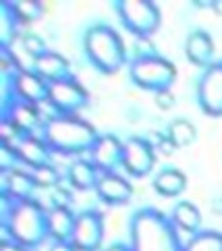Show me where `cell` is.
Segmentation results:
<instances>
[{
  "label": "cell",
  "instance_id": "1",
  "mask_svg": "<svg viewBox=\"0 0 222 251\" xmlns=\"http://www.w3.org/2000/svg\"><path fill=\"white\" fill-rule=\"evenodd\" d=\"M131 251H183L179 228L156 208H141L131 216L129 224Z\"/></svg>",
  "mask_w": 222,
  "mask_h": 251
},
{
  "label": "cell",
  "instance_id": "2",
  "mask_svg": "<svg viewBox=\"0 0 222 251\" xmlns=\"http://www.w3.org/2000/svg\"><path fill=\"white\" fill-rule=\"evenodd\" d=\"M98 131L77 114H60L44 125V141L58 154H83L92 151L98 141Z\"/></svg>",
  "mask_w": 222,
  "mask_h": 251
},
{
  "label": "cell",
  "instance_id": "3",
  "mask_svg": "<svg viewBox=\"0 0 222 251\" xmlns=\"http://www.w3.org/2000/svg\"><path fill=\"white\" fill-rule=\"evenodd\" d=\"M4 226L11 232L15 243L29 249L50 237V212L33 200L11 201L6 205Z\"/></svg>",
  "mask_w": 222,
  "mask_h": 251
},
{
  "label": "cell",
  "instance_id": "4",
  "mask_svg": "<svg viewBox=\"0 0 222 251\" xmlns=\"http://www.w3.org/2000/svg\"><path fill=\"white\" fill-rule=\"evenodd\" d=\"M83 50L92 65L106 75L117 73L127 62L123 38L117 33V29H112L110 25L104 23H96L85 31Z\"/></svg>",
  "mask_w": 222,
  "mask_h": 251
},
{
  "label": "cell",
  "instance_id": "5",
  "mask_svg": "<svg viewBox=\"0 0 222 251\" xmlns=\"http://www.w3.org/2000/svg\"><path fill=\"white\" fill-rule=\"evenodd\" d=\"M129 77L137 87L146 89V92H171L176 79V67L158 54H141L131 60Z\"/></svg>",
  "mask_w": 222,
  "mask_h": 251
},
{
  "label": "cell",
  "instance_id": "6",
  "mask_svg": "<svg viewBox=\"0 0 222 251\" xmlns=\"http://www.w3.org/2000/svg\"><path fill=\"white\" fill-rule=\"evenodd\" d=\"M114 6L123 25L137 38H149L160 27V8L152 0H119Z\"/></svg>",
  "mask_w": 222,
  "mask_h": 251
},
{
  "label": "cell",
  "instance_id": "7",
  "mask_svg": "<svg viewBox=\"0 0 222 251\" xmlns=\"http://www.w3.org/2000/svg\"><path fill=\"white\" fill-rule=\"evenodd\" d=\"M87 100H90V96H87L83 85L75 81L73 77L50 83L48 102L58 114H77L87 106Z\"/></svg>",
  "mask_w": 222,
  "mask_h": 251
},
{
  "label": "cell",
  "instance_id": "8",
  "mask_svg": "<svg viewBox=\"0 0 222 251\" xmlns=\"http://www.w3.org/2000/svg\"><path fill=\"white\" fill-rule=\"evenodd\" d=\"M197 102L208 116H222V60L212 62L199 75Z\"/></svg>",
  "mask_w": 222,
  "mask_h": 251
},
{
  "label": "cell",
  "instance_id": "9",
  "mask_svg": "<svg viewBox=\"0 0 222 251\" xmlns=\"http://www.w3.org/2000/svg\"><path fill=\"white\" fill-rule=\"evenodd\" d=\"M156 164L154 143L144 137H129L123 143V168L131 176H146Z\"/></svg>",
  "mask_w": 222,
  "mask_h": 251
},
{
  "label": "cell",
  "instance_id": "10",
  "mask_svg": "<svg viewBox=\"0 0 222 251\" xmlns=\"http://www.w3.org/2000/svg\"><path fill=\"white\" fill-rule=\"evenodd\" d=\"M104 241V220L96 210H85L77 214L71 243L77 251H98Z\"/></svg>",
  "mask_w": 222,
  "mask_h": 251
},
{
  "label": "cell",
  "instance_id": "11",
  "mask_svg": "<svg viewBox=\"0 0 222 251\" xmlns=\"http://www.w3.org/2000/svg\"><path fill=\"white\" fill-rule=\"evenodd\" d=\"M11 87H13V98L23 102H29L33 106H40L48 100L50 83L42 79L33 71H17L11 77Z\"/></svg>",
  "mask_w": 222,
  "mask_h": 251
},
{
  "label": "cell",
  "instance_id": "12",
  "mask_svg": "<svg viewBox=\"0 0 222 251\" xmlns=\"http://www.w3.org/2000/svg\"><path fill=\"white\" fill-rule=\"evenodd\" d=\"M123 143L117 135H100L92 150V162L102 175H108L117 166H123Z\"/></svg>",
  "mask_w": 222,
  "mask_h": 251
},
{
  "label": "cell",
  "instance_id": "13",
  "mask_svg": "<svg viewBox=\"0 0 222 251\" xmlns=\"http://www.w3.org/2000/svg\"><path fill=\"white\" fill-rule=\"evenodd\" d=\"M2 121L11 123L21 135H33V129L42 121V112H40V106H33L29 102H23L15 98L8 104V108L2 112Z\"/></svg>",
  "mask_w": 222,
  "mask_h": 251
},
{
  "label": "cell",
  "instance_id": "14",
  "mask_svg": "<svg viewBox=\"0 0 222 251\" xmlns=\"http://www.w3.org/2000/svg\"><path fill=\"white\" fill-rule=\"evenodd\" d=\"M96 193L98 197L104 201V203H110V205H123L131 200L133 195V187L127 178H123L117 173H108V175H102L100 181L96 185Z\"/></svg>",
  "mask_w": 222,
  "mask_h": 251
},
{
  "label": "cell",
  "instance_id": "15",
  "mask_svg": "<svg viewBox=\"0 0 222 251\" xmlns=\"http://www.w3.org/2000/svg\"><path fill=\"white\" fill-rule=\"evenodd\" d=\"M33 73H38L48 83H56L71 77V65L63 54L46 50L42 56L33 60Z\"/></svg>",
  "mask_w": 222,
  "mask_h": 251
},
{
  "label": "cell",
  "instance_id": "16",
  "mask_svg": "<svg viewBox=\"0 0 222 251\" xmlns=\"http://www.w3.org/2000/svg\"><path fill=\"white\" fill-rule=\"evenodd\" d=\"M13 148L17 151V158H19L23 164L31 166V168H40L44 164H48L50 151H52L48 148V143L44 141V137L40 139L35 135H23Z\"/></svg>",
  "mask_w": 222,
  "mask_h": 251
},
{
  "label": "cell",
  "instance_id": "17",
  "mask_svg": "<svg viewBox=\"0 0 222 251\" xmlns=\"http://www.w3.org/2000/svg\"><path fill=\"white\" fill-rule=\"evenodd\" d=\"M185 54L195 67L208 69L214 62V42H212L210 33L201 29L191 31L187 42H185Z\"/></svg>",
  "mask_w": 222,
  "mask_h": 251
},
{
  "label": "cell",
  "instance_id": "18",
  "mask_svg": "<svg viewBox=\"0 0 222 251\" xmlns=\"http://www.w3.org/2000/svg\"><path fill=\"white\" fill-rule=\"evenodd\" d=\"M2 185H4V191L6 197H11L13 201H25V200H31V193L38 185L33 181V175L31 173H25V170H11L2 176Z\"/></svg>",
  "mask_w": 222,
  "mask_h": 251
},
{
  "label": "cell",
  "instance_id": "19",
  "mask_svg": "<svg viewBox=\"0 0 222 251\" xmlns=\"http://www.w3.org/2000/svg\"><path fill=\"white\" fill-rule=\"evenodd\" d=\"M77 216L67 205H54L50 210V237L54 241H71Z\"/></svg>",
  "mask_w": 222,
  "mask_h": 251
},
{
  "label": "cell",
  "instance_id": "20",
  "mask_svg": "<svg viewBox=\"0 0 222 251\" xmlns=\"http://www.w3.org/2000/svg\"><path fill=\"white\" fill-rule=\"evenodd\" d=\"M187 187V176L179 168H164L154 178V189L162 197H176Z\"/></svg>",
  "mask_w": 222,
  "mask_h": 251
},
{
  "label": "cell",
  "instance_id": "21",
  "mask_svg": "<svg viewBox=\"0 0 222 251\" xmlns=\"http://www.w3.org/2000/svg\"><path fill=\"white\" fill-rule=\"evenodd\" d=\"M100 173L94 162H87V160H77V162L71 164L69 168V181L73 187L81 191H87V189H96L98 181H100Z\"/></svg>",
  "mask_w": 222,
  "mask_h": 251
},
{
  "label": "cell",
  "instance_id": "22",
  "mask_svg": "<svg viewBox=\"0 0 222 251\" xmlns=\"http://www.w3.org/2000/svg\"><path fill=\"white\" fill-rule=\"evenodd\" d=\"M171 218H173L174 226L179 230H185V232H189V235L199 232L201 214H199V210L195 208L191 201H179V203H176L173 214H171Z\"/></svg>",
  "mask_w": 222,
  "mask_h": 251
},
{
  "label": "cell",
  "instance_id": "23",
  "mask_svg": "<svg viewBox=\"0 0 222 251\" xmlns=\"http://www.w3.org/2000/svg\"><path fill=\"white\" fill-rule=\"evenodd\" d=\"M195 135H197V131H195V127L189 121L176 119L168 125V137L166 139L171 141L174 148H187L195 141Z\"/></svg>",
  "mask_w": 222,
  "mask_h": 251
},
{
  "label": "cell",
  "instance_id": "24",
  "mask_svg": "<svg viewBox=\"0 0 222 251\" xmlns=\"http://www.w3.org/2000/svg\"><path fill=\"white\" fill-rule=\"evenodd\" d=\"M19 19L15 17L11 2H0V46L2 48H11V44L15 42V31Z\"/></svg>",
  "mask_w": 222,
  "mask_h": 251
},
{
  "label": "cell",
  "instance_id": "25",
  "mask_svg": "<svg viewBox=\"0 0 222 251\" xmlns=\"http://www.w3.org/2000/svg\"><path fill=\"white\" fill-rule=\"evenodd\" d=\"M183 251H222V232L199 230L187 241Z\"/></svg>",
  "mask_w": 222,
  "mask_h": 251
},
{
  "label": "cell",
  "instance_id": "26",
  "mask_svg": "<svg viewBox=\"0 0 222 251\" xmlns=\"http://www.w3.org/2000/svg\"><path fill=\"white\" fill-rule=\"evenodd\" d=\"M11 8H13L15 17L19 19V23L38 21L44 13V6L38 0H15V2H11Z\"/></svg>",
  "mask_w": 222,
  "mask_h": 251
},
{
  "label": "cell",
  "instance_id": "27",
  "mask_svg": "<svg viewBox=\"0 0 222 251\" xmlns=\"http://www.w3.org/2000/svg\"><path fill=\"white\" fill-rule=\"evenodd\" d=\"M33 181L38 187H54L58 183V170L50 164H44L40 168H33Z\"/></svg>",
  "mask_w": 222,
  "mask_h": 251
},
{
  "label": "cell",
  "instance_id": "28",
  "mask_svg": "<svg viewBox=\"0 0 222 251\" xmlns=\"http://www.w3.org/2000/svg\"><path fill=\"white\" fill-rule=\"evenodd\" d=\"M21 46H23V50L27 52L31 58H38V56H42L44 52H46V44H44V40L40 38V35H35V33L23 35Z\"/></svg>",
  "mask_w": 222,
  "mask_h": 251
},
{
  "label": "cell",
  "instance_id": "29",
  "mask_svg": "<svg viewBox=\"0 0 222 251\" xmlns=\"http://www.w3.org/2000/svg\"><path fill=\"white\" fill-rule=\"evenodd\" d=\"M17 151L13 146H8V143H0V170H2V175L11 173L15 170V162H17Z\"/></svg>",
  "mask_w": 222,
  "mask_h": 251
},
{
  "label": "cell",
  "instance_id": "30",
  "mask_svg": "<svg viewBox=\"0 0 222 251\" xmlns=\"http://www.w3.org/2000/svg\"><path fill=\"white\" fill-rule=\"evenodd\" d=\"M156 104H158V108H162V110H171L174 106V96L171 92H160V94H156Z\"/></svg>",
  "mask_w": 222,
  "mask_h": 251
},
{
  "label": "cell",
  "instance_id": "31",
  "mask_svg": "<svg viewBox=\"0 0 222 251\" xmlns=\"http://www.w3.org/2000/svg\"><path fill=\"white\" fill-rule=\"evenodd\" d=\"M50 251H77V249L71 241H54V245L50 247Z\"/></svg>",
  "mask_w": 222,
  "mask_h": 251
},
{
  "label": "cell",
  "instance_id": "32",
  "mask_svg": "<svg viewBox=\"0 0 222 251\" xmlns=\"http://www.w3.org/2000/svg\"><path fill=\"white\" fill-rule=\"evenodd\" d=\"M0 251H27V247H23L19 243H15V241H11V243H2V245H0Z\"/></svg>",
  "mask_w": 222,
  "mask_h": 251
},
{
  "label": "cell",
  "instance_id": "33",
  "mask_svg": "<svg viewBox=\"0 0 222 251\" xmlns=\"http://www.w3.org/2000/svg\"><path fill=\"white\" fill-rule=\"evenodd\" d=\"M106 251H131V247L125 243H112L110 247H106Z\"/></svg>",
  "mask_w": 222,
  "mask_h": 251
}]
</instances>
